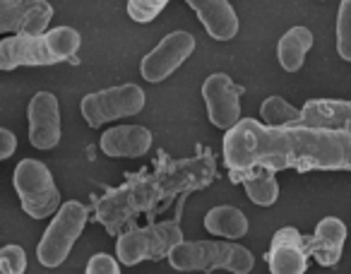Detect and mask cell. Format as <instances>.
Returning <instances> with one entry per match:
<instances>
[{
    "label": "cell",
    "mask_w": 351,
    "mask_h": 274,
    "mask_svg": "<svg viewBox=\"0 0 351 274\" xmlns=\"http://www.w3.org/2000/svg\"><path fill=\"white\" fill-rule=\"evenodd\" d=\"M224 162L231 171H351V130L327 127H269L243 118L224 135Z\"/></svg>",
    "instance_id": "6da1fadb"
},
{
    "label": "cell",
    "mask_w": 351,
    "mask_h": 274,
    "mask_svg": "<svg viewBox=\"0 0 351 274\" xmlns=\"http://www.w3.org/2000/svg\"><path fill=\"white\" fill-rule=\"evenodd\" d=\"M217 176V164L212 154L193 159L166 162L154 173L123 183L97 202V219L111 236L121 234V229L145 212L156 210L166 200L183 192H193L207 188Z\"/></svg>",
    "instance_id": "7a4b0ae2"
},
{
    "label": "cell",
    "mask_w": 351,
    "mask_h": 274,
    "mask_svg": "<svg viewBox=\"0 0 351 274\" xmlns=\"http://www.w3.org/2000/svg\"><path fill=\"white\" fill-rule=\"evenodd\" d=\"M82 36L73 27H56L44 34H15L0 41V70L10 73L22 65H56L77 53Z\"/></svg>",
    "instance_id": "3957f363"
},
{
    "label": "cell",
    "mask_w": 351,
    "mask_h": 274,
    "mask_svg": "<svg viewBox=\"0 0 351 274\" xmlns=\"http://www.w3.org/2000/svg\"><path fill=\"white\" fill-rule=\"evenodd\" d=\"M169 264L176 272H217L250 274L255 258L248 248L231 240H183L169 255Z\"/></svg>",
    "instance_id": "277c9868"
},
{
    "label": "cell",
    "mask_w": 351,
    "mask_h": 274,
    "mask_svg": "<svg viewBox=\"0 0 351 274\" xmlns=\"http://www.w3.org/2000/svg\"><path fill=\"white\" fill-rule=\"evenodd\" d=\"M15 192L25 214L32 219H46L60 210V192L49 166L39 159H22L12 173Z\"/></svg>",
    "instance_id": "5b68a950"
},
{
    "label": "cell",
    "mask_w": 351,
    "mask_h": 274,
    "mask_svg": "<svg viewBox=\"0 0 351 274\" xmlns=\"http://www.w3.org/2000/svg\"><path fill=\"white\" fill-rule=\"evenodd\" d=\"M183 243V231L176 221H159V224L130 229L118 236L116 258L121 264H140L145 260H169L171 250Z\"/></svg>",
    "instance_id": "8992f818"
},
{
    "label": "cell",
    "mask_w": 351,
    "mask_h": 274,
    "mask_svg": "<svg viewBox=\"0 0 351 274\" xmlns=\"http://www.w3.org/2000/svg\"><path fill=\"white\" fill-rule=\"evenodd\" d=\"M87 207L77 200H70L60 205L51 224L46 226L44 236H41L39 245H36V258L39 264L53 269L68 260L70 250H73L75 240L82 236L84 224H87Z\"/></svg>",
    "instance_id": "52a82bcc"
},
{
    "label": "cell",
    "mask_w": 351,
    "mask_h": 274,
    "mask_svg": "<svg viewBox=\"0 0 351 274\" xmlns=\"http://www.w3.org/2000/svg\"><path fill=\"white\" fill-rule=\"evenodd\" d=\"M145 108V92L140 84H118L101 92H92L82 99L80 111L89 127H99L104 123H111L116 118H130Z\"/></svg>",
    "instance_id": "ba28073f"
},
{
    "label": "cell",
    "mask_w": 351,
    "mask_h": 274,
    "mask_svg": "<svg viewBox=\"0 0 351 274\" xmlns=\"http://www.w3.org/2000/svg\"><path fill=\"white\" fill-rule=\"evenodd\" d=\"M193 51H195V36H193L191 32H183V29L171 32V34H166L164 39L142 58V63H140L142 77L152 84L164 82V79H169L176 70L191 58Z\"/></svg>",
    "instance_id": "9c48e42d"
},
{
    "label": "cell",
    "mask_w": 351,
    "mask_h": 274,
    "mask_svg": "<svg viewBox=\"0 0 351 274\" xmlns=\"http://www.w3.org/2000/svg\"><path fill=\"white\" fill-rule=\"evenodd\" d=\"M202 99L207 106V118L219 130H231L241 118V87L231 82L226 73H215L202 84Z\"/></svg>",
    "instance_id": "30bf717a"
},
{
    "label": "cell",
    "mask_w": 351,
    "mask_h": 274,
    "mask_svg": "<svg viewBox=\"0 0 351 274\" xmlns=\"http://www.w3.org/2000/svg\"><path fill=\"white\" fill-rule=\"evenodd\" d=\"M53 8L46 0H0L3 34H44L49 32Z\"/></svg>",
    "instance_id": "8fae6325"
},
{
    "label": "cell",
    "mask_w": 351,
    "mask_h": 274,
    "mask_svg": "<svg viewBox=\"0 0 351 274\" xmlns=\"http://www.w3.org/2000/svg\"><path fill=\"white\" fill-rule=\"evenodd\" d=\"M29 142L34 149H53L60 142V106L51 92H36L27 106Z\"/></svg>",
    "instance_id": "7c38bea8"
},
{
    "label": "cell",
    "mask_w": 351,
    "mask_h": 274,
    "mask_svg": "<svg viewBox=\"0 0 351 274\" xmlns=\"http://www.w3.org/2000/svg\"><path fill=\"white\" fill-rule=\"evenodd\" d=\"M267 264L272 274H306L308 240L293 226L279 229L269 245Z\"/></svg>",
    "instance_id": "4fadbf2b"
},
{
    "label": "cell",
    "mask_w": 351,
    "mask_h": 274,
    "mask_svg": "<svg viewBox=\"0 0 351 274\" xmlns=\"http://www.w3.org/2000/svg\"><path fill=\"white\" fill-rule=\"evenodd\" d=\"M99 147L111 159H140L149 152L152 132L145 125H116L104 132Z\"/></svg>",
    "instance_id": "5bb4252c"
},
{
    "label": "cell",
    "mask_w": 351,
    "mask_h": 274,
    "mask_svg": "<svg viewBox=\"0 0 351 274\" xmlns=\"http://www.w3.org/2000/svg\"><path fill=\"white\" fill-rule=\"evenodd\" d=\"M215 41H231L239 34V15L229 0H186Z\"/></svg>",
    "instance_id": "9a60e30c"
},
{
    "label": "cell",
    "mask_w": 351,
    "mask_h": 274,
    "mask_svg": "<svg viewBox=\"0 0 351 274\" xmlns=\"http://www.w3.org/2000/svg\"><path fill=\"white\" fill-rule=\"evenodd\" d=\"M346 224L337 216H325L320 224L315 226V234L308 240V250L313 253V258L322 264V267H335L341 260L346 243Z\"/></svg>",
    "instance_id": "2e32d148"
},
{
    "label": "cell",
    "mask_w": 351,
    "mask_h": 274,
    "mask_svg": "<svg viewBox=\"0 0 351 274\" xmlns=\"http://www.w3.org/2000/svg\"><path fill=\"white\" fill-rule=\"evenodd\" d=\"M303 111V125L327 127V130H351L349 99H311Z\"/></svg>",
    "instance_id": "e0dca14e"
},
{
    "label": "cell",
    "mask_w": 351,
    "mask_h": 274,
    "mask_svg": "<svg viewBox=\"0 0 351 274\" xmlns=\"http://www.w3.org/2000/svg\"><path fill=\"white\" fill-rule=\"evenodd\" d=\"M313 49V32L308 27H291L287 34H282L277 44V60L282 70L298 73L303 68L308 51Z\"/></svg>",
    "instance_id": "ac0fdd59"
},
{
    "label": "cell",
    "mask_w": 351,
    "mask_h": 274,
    "mask_svg": "<svg viewBox=\"0 0 351 274\" xmlns=\"http://www.w3.org/2000/svg\"><path fill=\"white\" fill-rule=\"evenodd\" d=\"M205 229L215 236L234 240V238H243L248 234L250 224H248V216L239 207L219 205V207H212L205 214Z\"/></svg>",
    "instance_id": "d6986e66"
},
{
    "label": "cell",
    "mask_w": 351,
    "mask_h": 274,
    "mask_svg": "<svg viewBox=\"0 0 351 274\" xmlns=\"http://www.w3.org/2000/svg\"><path fill=\"white\" fill-rule=\"evenodd\" d=\"M260 118L269 127H291L303 125V111L282 97H267L260 106Z\"/></svg>",
    "instance_id": "ffe728a7"
},
{
    "label": "cell",
    "mask_w": 351,
    "mask_h": 274,
    "mask_svg": "<svg viewBox=\"0 0 351 274\" xmlns=\"http://www.w3.org/2000/svg\"><path fill=\"white\" fill-rule=\"evenodd\" d=\"M250 176L243 178V190L250 202L260 207H272L279 197V183L272 171H248Z\"/></svg>",
    "instance_id": "44dd1931"
},
{
    "label": "cell",
    "mask_w": 351,
    "mask_h": 274,
    "mask_svg": "<svg viewBox=\"0 0 351 274\" xmlns=\"http://www.w3.org/2000/svg\"><path fill=\"white\" fill-rule=\"evenodd\" d=\"M337 53L341 60H351V0H341L337 12Z\"/></svg>",
    "instance_id": "7402d4cb"
},
{
    "label": "cell",
    "mask_w": 351,
    "mask_h": 274,
    "mask_svg": "<svg viewBox=\"0 0 351 274\" xmlns=\"http://www.w3.org/2000/svg\"><path fill=\"white\" fill-rule=\"evenodd\" d=\"M169 0H128V15L137 25H149L154 17L161 15Z\"/></svg>",
    "instance_id": "603a6c76"
},
{
    "label": "cell",
    "mask_w": 351,
    "mask_h": 274,
    "mask_svg": "<svg viewBox=\"0 0 351 274\" xmlns=\"http://www.w3.org/2000/svg\"><path fill=\"white\" fill-rule=\"evenodd\" d=\"M27 253L22 245H5L0 250V274H25Z\"/></svg>",
    "instance_id": "cb8c5ba5"
},
{
    "label": "cell",
    "mask_w": 351,
    "mask_h": 274,
    "mask_svg": "<svg viewBox=\"0 0 351 274\" xmlns=\"http://www.w3.org/2000/svg\"><path fill=\"white\" fill-rule=\"evenodd\" d=\"M121 260H116L108 253H97L89 258L87 272L84 274H121Z\"/></svg>",
    "instance_id": "d4e9b609"
},
{
    "label": "cell",
    "mask_w": 351,
    "mask_h": 274,
    "mask_svg": "<svg viewBox=\"0 0 351 274\" xmlns=\"http://www.w3.org/2000/svg\"><path fill=\"white\" fill-rule=\"evenodd\" d=\"M15 149H17L15 132L3 127V130H0V159H10L12 154H15Z\"/></svg>",
    "instance_id": "484cf974"
}]
</instances>
